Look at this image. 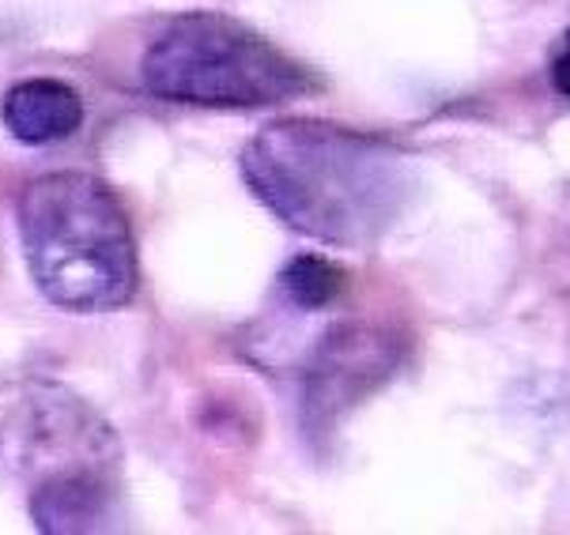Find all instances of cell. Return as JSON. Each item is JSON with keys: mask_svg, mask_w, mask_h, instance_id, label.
I'll list each match as a JSON object with an SVG mask.
<instances>
[{"mask_svg": "<svg viewBox=\"0 0 570 535\" xmlns=\"http://www.w3.org/2000/svg\"><path fill=\"white\" fill-rule=\"evenodd\" d=\"M31 483V517L46 535L114 528L121 509V445L110 423L61 385H23L0 430Z\"/></svg>", "mask_w": 570, "mask_h": 535, "instance_id": "3957f363", "label": "cell"}, {"mask_svg": "<svg viewBox=\"0 0 570 535\" xmlns=\"http://www.w3.org/2000/svg\"><path fill=\"white\" fill-rule=\"evenodd\" d=\"M404 344L385 325L341 320L306 347L303 412L306 430L325 434L347 407L374 393L385 377L397 374Z\"/></svg>", "mask_w": 570, "mask_h": 535, "instance_id": "5b68a950", "label": "cell"}, {"mask_svg": "<svg viewBox=\"0 0 570 535\" xmlns=\"http://www.w3.org/2000/svg\"><path fill=\"white\" fill-rule=\"evenodd\" d=\"M31 279L72 314H106L137 290V241L125 204L91 174L35 178L16 204Z\"/></svg>", "mask_w": 570, "mask_h": 535, "instance_id": "7a4b0ae2", "label": "cell"}, {"mask_svg": "<svg viewBox=\"0 0 570 535\" xmlns=\"http://www.w3.org/2000/svg\"><path fill=\"white\" fill-rule=\"evenodd\" d=\"M552 87L563 99H570V31L559 38V46L552 53Z\"/></svg>", "mask_w": 570, "mask_h": 535, "instance_id": "ba28073f", "label": "cell"}, {"mask_svg": "<svg viewBox=\"0 0 570 535\" xmlns=\"http://www.w3.org/2000/svg\"><path fill=\"white\" fill-rule=\"evenodd\" d=\"M347 271L322 252H303L292 257L279 271V298L292 314H325L328 306L344 298Z\"/></svg>", "mask_w": 570, "mask_h": 535, "instance_id": "52a82bcc", "label": "cell"}, {"mask_svg": "<svg viewBox=\"0 0 570 535\" xmlns=\"http://www.w3.org/2000/svg\"><path fill=\"white\" fill-rule=\"evenodd\" d=\"M0 118L19 143L46 148V143H61L80 132L83 99L69 83L35 76V80H19L8 87L4 102H0Z\"/></svg>", "mask_w": 570, "mask_h": 535, "instance_id": "8992f818", "label": "cell"}, {"mask_svg": "<svg viewBox=\"0 0 570 535\" xmlns=\"http://www.w3.org/2000/svg\"><path fill=\"white\" fill-rule=\"evenodd\" d=\"M140 83L163 102L257 110L314 95L322 76L238 19L186 12L151 38L140 61Z\"/></svg>", "mask_w": 570, "mask_h": 535, "instance_id": "277c9868", "label": "cell"}, {"mask_svg": "<svg viewBox=\"0 0 570 535\" xmlns=\"http://www.w3.org/2000/svg\"><path fill=\"white\" fill-rule=\"evenodd\" d=\"M243 178L284 227L336 249L374 246L415 189L404 148L314 118L265 125L243 148Z\"/></svg>", "mask_w": 570, "mask_h": 535, "instance_id": "6da1fadb", "label": "cell"}]
</instances>
